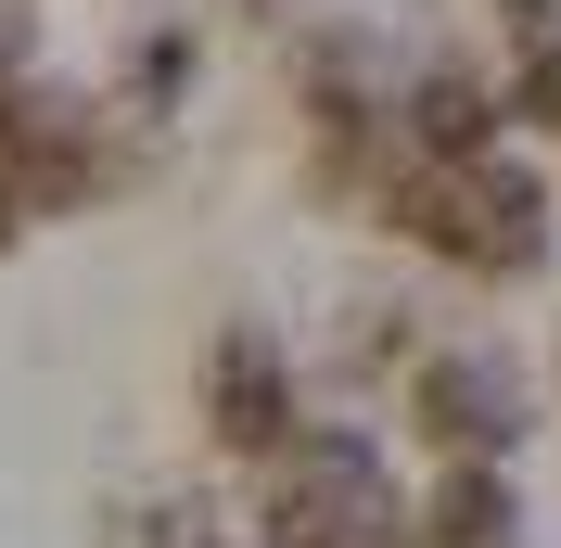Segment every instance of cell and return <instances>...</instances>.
Wrapping results in <instances>:
<instances>
[{"instance_id":"1","label":"cell","mask_w":561,"mask_h":548,"mask_svg":"<svg viewBox=\"0 0 561 548\" xmlns=\"http://www.w3.org/2000/svg\"><path fill=\"white\" fill-rule=\"evenodd\" d=\"M383 230H409L421 255H447L472 281H536L549 269V179L536 153H485V167H409Z\"/></svg>"},{"instance_id":"2","label":"cell","mask_w":561,"mask_h":548,"mask_svg":"<svg viewBox=\"0 0 561 548\" xmlns=\"http://www.w3.org/2000/svg\"><path fill=\"white\" fill-rule=\"evenodd\" d=\"M255 523H268V548H396L409 498H396L383 434L370 421H307L255 484Z\"/></svg>"},{"instance_id":"3","label":"cell","mask_w":561,"mask_h":548,"mask_svg":"<svg viewBox=\"0 0 561 548\" xmlns=\"http://www.w3.org/2000/svg\"><path fill=\"white\" fill-rule=\"evenodd\" d=\"M409 434L434 446V459H485V472H511V446L536 434V383L511 344H434V357H409Z\"/></svg>"},{"instance_id":"4","label":"cell","mask_w":561,"mask_h":548,"mask_svg":"<svg viewBox=\"0 0 561 548\" xmlns=\"http://www.w3.org/2000/svg\"><path fill=\"white\" fill-rule=\"evenodd\" d=\"M205 421L230 459H280V446L307 434V383H294V344L268 319H230L205 344Z\"/></svg>"},{"instance_id":"5","label":"cell","mask_w":561,"mask_h":548,"mask_svg":"<svg viewBox=\"0 0 561 548\" xmlns=\"http://www.w3.org/2000/svg\"><path fill=\"white\" fill-rule=\"evenodd\" d=\"M409 536L421 548H524V484L485 472V459H434L409 498Z\"/></svg>"},{"instance_id":"6","label":"cell","mask_w":561,"mask_h":548,"mask_svg":"<svg viewBox=\"0 0 561 548\" xmlns=\"http://www.w3.org/2000/svg\"><path fill=\"white\" fill-rule=\"evenodd\" d=\"M26 217H38V205H26V179L0 167V255H13V242H26Z\"/></svg>"},{"instance_id":"7","label":"cell","mask_w":561,"mask_h":548,"mask_svg":"<svg viewBox=\"0 0 561 548\" xmlns=\"http://www.w3.org/2000/svg\"><path fill=\"white\" fill-rule=\"evenodd\" d=\"M153 548H230V536H217V523L192 511V523H167V536H153Z\"/></svg>"},{"instance_id":"8","label":"cell","mask_w":561,"mask_h":548,"mask_svg":"<svg viewBox=\"0 0 561 548\" xmlns=\"http://www.w3.org/2000/svg\"><path fill=\"white\" fill-rule=\"evenodd\" d=\"M549 383H561V344H549Z\"/></svg>"}]
</instances>
